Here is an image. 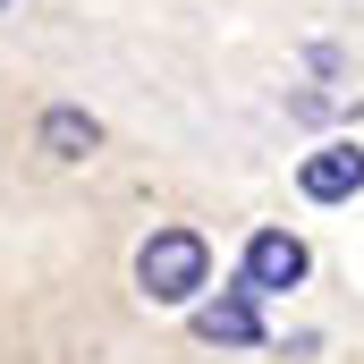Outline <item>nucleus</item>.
Returning a JSON list of instances; mask_svg holds the SVG:
<instances>
[{
	"label": "nucleus",
	"instance_id": "f03ea898",
	"mask_svg": "<svg viewBox=\"0 0 364 364\" xmlns=\"http://www.w3.org/2000/svg\"><path fill=\"white\" fill-rule=\"evenodd\" d=\"M356 186H364V144L356 136H331V144H314L296 161V195L305 203H348Z\"/></svg>",
	"mask_w": 364,
	"mask_h": 364
},
{
	"label": "nucleus",
	"instance_id": "7ed1b4c3",
	"mask_svg": "<svg viewBox=\"0 0 364 364\" xmlns=\"http://www.w3.org/2000/svg\"><path fill=\"white\" fill-rule=\"evenodd\" d=\"M195 339H212V348H263V296L246 279L220 288V296H203L195 305Z\"/></svg>",
	"mask_w": 364,
	"mask_h": 364
},
{
	"label": "nucleus",
	"instance_id": "20e7f679",
	"mask_svg": "<svg viewBox=\"0 0 364 364\" xmlns=\"http://www.w3.org/2000/svg\"><path fill=\"white\" fill-rule=\"evenodd\" d=\"M246 288H255V296H279V288H296V279H305V246H296V237H288V229H255V237H246Z\"/></svg>",
	"mask_w": 364,
	"mask_h": 364
},
{
	"label": "nucleus",
	"instance_id": "39448f33",
	"mask_svg": "<svg viewBox=\"0 0 364 364\" xmlns=\"http://www.w3.org/2000/svg\"><path fill=\"white\" fill-rule=\"evenodd\" d=\"M93 144H102V127H93L85 110H43V153L51 161H85Z\"/></svg>",
	"mask_w": 364,
	"mask_h": 364
},
{
	"label": "nucleus",
	"instance_id": "423d86ee",
	"mask_svg": "<svg viewBox=\"0 0 364 364\" xmlns=\"http://www.w3.org/2000/svg\"><path fill=\"white\" fill-rule=\"evenodd\" d=\"M0 9H9V0H0Z\"/></svg>",
	"mask_w": 364,
	"mask_h": 364
},
{
	"label": "nucleus",
	"instance_id": "f257e3e1",
	"mask_svg": "<svg viewBox=\"0 0 364 364\" xmlns=\"http://www.w3.org/2000/svg\"><path fill=\"white\" fill-rule=\"evenodd\" d=\"M136 288H144L153 305H195V296L212 288V246H203L195 229H153L144 255H136Z\"/></svg>",
	"mask_w": 364,
	"mask_h": 364
}]
</instances>
